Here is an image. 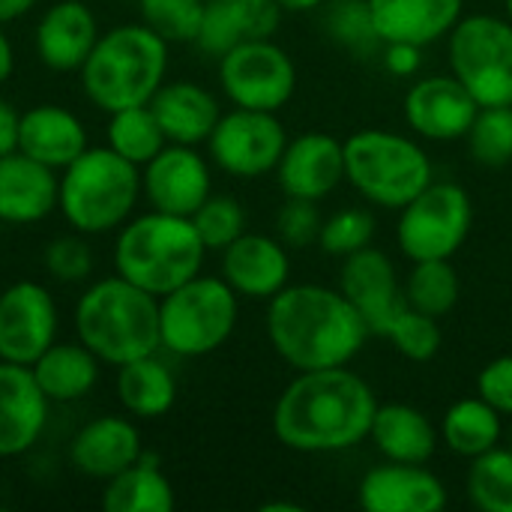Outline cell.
<instances>
[{"mask_svg":"<svg viewBox=\"0 0 512 512\" xmlns=\"http://www.w3.org/2000/svg\"><path fill=\"white\" fill-rule=\"evenodd\" d=\"M375 390L348 366L297 372L273 408V432L294 453H342L369 438Z\"/></svg>","mask_w":512,"mask_h":512,"instance_id":"6da1fadb","label":"cell"},{"mask_svg":"<svg viewBox=\"0 0 512 512\" xmlns=\"http://www.w3.org/2000/svg\"><path fill=\"white\" fill-rule=\"evenodd\" d=\"M267 336L291 369L312 372L348 366L363 351L369 327L342 291L285 285L270 297Z\"/></svg>","mask_w":512,"mask_h":512,"instance_id":"7a4b0ae2","label":"cell"},{"mask_svg":"<svg viewBox=\"0 0 512 512\" xmlns=\"http://www.w3.org/2000/svg\"><path fill=\"white\" fill-rule=\"evenodd\" d=\"M165 72L168 42L144 21H129L99 33L90 57L78 69V81L90 105L114 114L120 108L147 105L165 84Z\"/></svg>","mask_w":512,"mask_h":512,"instance_id":"3957f363","label":"cell"},{"mask_svg":"<svg viewBox=\"0 0 512 512\" xmlns=\"http://www.w3.org/2000/svg\"><path fill=\"white\" fill-rule=\"evenodd\" d=\"M75 339L84 342L105 366L162 351L159 297L132 285L120 273L96 279L75 303Z\"/></svg>","mask_w":512,"mask_h":512,"instance_id":"277c9868","label":"cell"},{"mask_svg":"<svg viewBox=\"0 0 512 512\" xmlns=\"http://www.w3.org/2000/svg\"><path fill=\"white\" fill-rule=\"evenodd\" d=\"M207 246L189 216L147 210L126 219L114 240V270L132 285L165 297L204 267Z\"/></svg>","mask_w":512,"mask_h":512,"instance_id":"5b68a950","label":"cell"},{"mask_svg":"<svg viewBox=\"0 0 512 512\" xmlns=\"http://www.w3.org/2000/svg\"><path fill=\"white\" fill-rule=\"evenodd\" d=\"M141 195L138 165L117 156L108 144L87 147L60 171L57 210L72 231L102 237L132 219Z\"/></svg>","mask_w":512,"mask_h":512,"instance_id":"8992f818","label":"cell"},{"mask_svg":"<svg viewBox=\"0 0 512 512\" xmlns=\"http://www.w3.org/2000/svg\"><path fill=\"white\" fill-rule=\"evenodd\" d=\"M345 180L366 201L402 210L432 183V159L408 135L363 129L345 141Z\"/></svg>","mask_w":512,"mask_h":512,"instance_id":"52a82bcc","label":"cell"},{"mask_svg":"<svg viewBox=\"0 0 512 512\" xmlns=\"http://www.w3.org/2000/svg\"><path fill=\"white\" fill-rule=\"evenodd\" d=\"M240 318V297L222 276H192L159 297L162 351L195 360L219 351Z\"/></svg>","mask_w":512,"mask_h":512,"instance_id":"ba28073f","label":"cell"},{"mask_svg":"<svg viewBox=\"0 0 512 512\" xmlns=\"http://www.w3.org/2000/svg\"><path fill=\"white\" fill-rule=\"evenodd\" d=\"M450 69L480 108L512 105V21L465 15L450 30Z\"/></svg>","mask_w":512,"mask_h":512,"instance_id":"9c48e42d","label":"cell"},{"mask_svg":"<svg viewBox=\"0 0 512 512\" xmlns=\"http://www.w3.org/2000/svg\"><path fill=\"white\" fill-rule=\"evenodd\" d=\"M471 222L474 207L465 186L453 180H432L414 201L399 210L396 240L411 261L453 258L468 240Z\"/></svg>","mask_w":512,"mask_h":512,"instance_id":"30bf717a","label":"cell"},{"mask_svg":"<svg viewBox=\"0 0 512 512\" xmlns=\"http://www.w3.org/2000/svg\"><path fill=\"white\" fill-rule=\"evenodd\" d=\"M219 84L231 105L276 114L297 90V66L273 39H249L219 57Z\"/></svg>","mask_w":512,"mask_h":512,"instance_id":"8fae6325","label":"cell"},{"mask_svg":"<svg viewBox=\"0 0 512 512\" xmlns=\"http://www.w3.org/2000/svg\"><path fill=\"white\" fill-rule=\"evenodd\" d=\"M288 147V135L282 120L273 111L237 108L222 114L216 129L207 138V153L231 177L255 180L276 171L282 153Z\"/></svg>","mask_w":512,"mask_h":512,"instance_id":"7c38bea8","label":"cell"},{"mask_svg":"<svg viewBox=\"0 0 512 512\" xmlns=\"http://www.w3.org/2000/svg\"><path fill=\"white\" fill-rule=\"evenodd\" d=\"M60 330L54 294L36 279H18L0 291V360L33 366Z\"/></svg>","mask_w":512,"mask_h":512,"instance_id":"4fadbf2b","label":"cell"},{"mask_svg":"<svg viewBox=\"0 0 512 512\" xmlns=\"http://www.w3.org/2000/svg\"><path fill=\"white\" fill-rule=\"evenodd\" d=\"M141 192L153 210L192 216L213 195L210 162L192 144H165L141 168Z\"/></svg>","mask_w":512,"mask_h":512,"instance_id":"5bb4252c","label":"cell"},{"mask_svg":"<svg viewBox=\"0 0 512 512\" xmlns=\"http://www.w3.org/2000/svg\"><path fill=\"white\" fill-rule=\"evenodd\" d=\"M339 291L348 297V303L360 312L369 333L375 336H387L396 315L408 306L390 255L372 246L342 258Z\"/></svg>","mask_w":512,"mask_h":512,"instance_id":"9a60e30c","label":"cell"},{"mask_svg":"<svg viewBox=\"0 0 512 512\" xmlns=\"http://www.w3.org/2000/svg\"><path fill=\"white\" fill-rule=\"evenodd\" d=\"M477 111V99L456 75H429L405 93V120L429 141L465 138Z\"/></svg>","mask_w":512,"mask_h":512,"instance_id":"2e32d148","label":"cell"},{"mask_svg":"<svg viewBox=\"0 0 512 512\" xmlns=\"http://www.w3.org/2000/svg\"><path fill=\"white\" fill-rule=\"evenodd\" d=\"M99 21L84 0L51 3L33 27V51L51 72H78L99 39Z\"/></svg>","mask_w":512,"mask_h":512,"instance_id":"e0dca14e","label":"cell"},{"mask_svg":"<svg viewBox=\"0 0 512 512\" xmlns=\"http://www.w3.org/2000/svg\"><path fill=\"white\" fill-rule=\"evenodd\" d=\"M51 402L39 390L30 366L0 360V459L30 453L45 426Z\"/></svg>","mask_w":512,"mask_h":512,"instance_id":"ac0fdd59","label":"cell"},{"mask_svg":"<svg viewBox=\"0 0 512 512\" xmlns=\"http://www.w3.org/2000/svg\"><path fill=\"white\" fill-rule=\"evenodd\" d=\"M276 177L288 198L321 201L345 180V144L327 132L297 135L288 141Z\"/></svg>","mask_w":512,"mask_h":512,"instance_id":"d6986e66","label":"cell"},{"mask_svg":"<svg viewBox=\"0 0 512 512\" xmlns=\"http://www.w3.org/2000/svg\"><path fill=\"white\" fill-rule=\"evenodd\" d=\"M144 453V441L138 426L129 417L102 414L84 423L69 441V462L81 477L111 480L129 465H135Z\"/></svg>","mask_w":512,"mask_h":512,"instance_id":"ffe728a7","label":"cell"},{"mask_svg":"<svg viewBox=\"0 0 512 512\" xmlns=\"http://www.w3.org/2000/svg\"><path fill=\"white\" fill-rule=\"evenodd\" d=\"M357 501L369 512H441L447 486L423 465L387 462L360 480Z\"/></svg>","mask_w":512,"mask_h":512,"instance_id":"44dd1931","label":"cell"},{"mask_svg":"<svg viewBox=\"0 0 512 512\" xmlns=\"http://www.w3.org/2000/svg\"><path fill=\"white\" fill-rule=\"evenodd\" d=\"M291 276L288 246L267 234H240L222 249V279L237 291V297L270 300Z\"/></svg>","mask_w":512,"mask_h":512,"instance_id":"7402d4cb","label":"cell"},{"mask_svg":"<svg viewBox=\"0 0 512 512\" xmlns=\"http://www.w3.org/2000/svg\"><path fill=\"white\" fill-rule=\"evenodd\" d=\"M60 171L15 150L0 156V222L36 225L57 210Z\"/></svg>","mask_w":512,"mask_h":512,"instance_id":"603a6c76","label":"cell"},{"mask_svg":"<svg viewBox=\"0 0 512 512\" xmlns=\"http://www.w3.org/2000/svg\"><path fill=\"white\" fill-rule=\"evenodd\" d=\"M87 147H90L87 126L81 123V117L75 111L54 105V102H39V105L21 111L18 150L27 153L30 159H36L54 171H63Z\"/></svg>","mask_w":512,"mask_h":512,"instance_id":"cb8c5ba5","label":"cell"},{"mask_svg":"<svg viewBox=\"0 0 512 512\" xmlns=\"http://www.w3.org/2000/svg\"><path fill=\"white\" fill-rule=\"evenodd\" d=\"M279 21H282V9L276 0H210L204 6L195 45L219 60L225 51L237 48L240 42L273 39Z\"/></svg>","mask_w":512,"mask_h":512,"instance_id":"d4e9b609","label":"cell"},{"mask_svg":"<svg viewBox=\"0 0 512 512\" xmlns=\"http://www.w3.org/2000/svg\"><path fill=\"white\" fill-rule=\"evenodd\" d=\"M147 105L153 108L168 144H207L222 117L219 99L207 87L186 78L165 81Z\"/></svg>","mask_w":512,"mask_h":512,"instance_id":"484cf974","label":"cell"},{"mask_svg":"<svg viewBox=\"0 0 512 512\" xmlns=\"http://www.w3.org/2000/svg\"><path fill=\"white\" fill-rule=\"evenodd\" d=\"M381 42L432 45L450 36L465 0H366Z\"/></svg>","mask_w":512,"mask_h":512,"instance_id":"4316f807","label":"cell"},{"mask_svg":"<svg viewBox=\"0 0 512 512\" xmlns=\"http://www.w3.org/2000/svg\"><path fill=\"white\" fill-rule=\"evenodd\" d=\"M369 438L375 441V447L387 462L426 465L438 450L435 423L420 408L405 402L378 405Z\"/></svg>","mask_w":512,"mask_h":512,"instance_id":"83f0119b","label":"cell"},{"mask_svg":"<svg viewBox=\"0 0 512 512\" xmlns=\"http://www.w3.org/2000/svg\"><path fill=\"white\" fill-rule=\"evenodd\" d=\"M39 390L48 402H78L93 393L99 384L102 360L78 339L72 342H54L33 366H30Z\"/></svg>","mask_w":512,"mask_h":512,"instance_id":"f1b7e54d","label":"cell"},{"mask_svg":"<svg viewBox=\"0 0 512 512\" xmlns=\"http://www.w3.org/2000/svg\"><path fill=\"white\" fill-rule=\"evenodd\" d=\"M117 402L135 420L165 417L177 402V378L171 366L156 354L117 366Z\"/></svg>","mask_w":512,"mask_h":512,"instance_id":"f546056e","label":"cell"},{"mask_svg":"<svg viewBox=\"0 0 512 512\" xmlns=\"http://www.w3.org/2000/svg\"><path fill=\"white\" fill-rule=\"evenodd\" d=\"M177 504L174 486L159 468L153 453H141L135 465L105 480L102 510L105 512H171Z\"/></svg>","mask_w":512,"mask_h":512,"instance_id":"4dcf8cb0","label":"cell"},{"mask_svg":"<svg viewBox=\"0 0 512 512\" xmlns=\"http://www.w3.org/2000/svg\"><path fill=\"white\" fill-rule=\"evenodd\" d=\"M441 438L444 444L462 456V459H477L498 447L501 441V414L480 396L459 399L456 405L447 408L441 420Z\"/></svg>","mask_w":512,"mask_h":512,"instance_id":"1f68e13d","label":"cell"},{"mask_svg":"<svg viewBox=\"0 0 512 512\" xmlns=\"http://www.w3.org/2000/svg\"><path fill=\"white\" fill-rule=\"evenodd\" d=\"M105 144L126 162L144 168L168 144V138L150 105H132V108H120L108 114Z\"/></svg>","mask_w":512,"mask_h":512,"instance_id":"d6a6232c","label":"cell"},{"mask_svg":"<svg viewBox=\"0 0 512 512\" xmlns=\"http://www.w3.org/2000/svg\"><path fill=\"white\" fill-rule=\"evenodd\" d=\"M459 291V273L450 264V258L414 261L405 282V303L417 312L444 318L459 303Z\"/></svg>","mask_w":512,"mask_h":512,"instance_id":"836d02e7","label":"cell"},{"mask_svg":"<svg viewBox=\"0 0 512 512\" xmlns=\"http://www.w3.org/2000/svg\"><path fill=\"white\" fill-rule=\"evenodd\" d=\"M468 498L483 512H512V450L492 447L471 459Z\"/></svg>","mask_w":512,"mask_h":512,"instance_id":"e575fe53","label":"cell"},{"mask_svg":"<svg viewBox=\"0 0 512 512\" xmlns=\"http://www.w3.org/2000/svg\"><path fill=\"white\" fill-rule=\"evenodd\" d=\"M465 138L474 162L486 168H504L512 162V105L480 108Z\"/></svg>","mask_w":512,"mask_h":512,"instance_id":"d590c367","label":"cell"},{"mask_svg":"<svg viewBox=\"0 0 512 512\" xmlns=\"http://www.w3.org/2000/svg\"><path fill=\"white\" fill-rule=\"evenodd\" d=\"M141 21L168 45L195 42L204 18V0H138Z\"/></svg>","mask_w":512,"mask_h":512,"instance_id":"8d00e7d4","label":"cell"},{"mask_svg":"<svg viewBox=\"0 0 512 512\" xmlns=\"http://www.w3.org/2000/svg\"><path fill=\"white\" fill-rule=\"evenodd\" d=\"M387 339L396 345V351L411 360V363H429L438 357L441 351V342H444V333H441V324L435 315H426V312H417L411 306H405L396 321L390 324L387 330Z\"/></svg>","mask_w":512,"mask_h":512,"instance_id":"74e56055","label":"cell"},{"mask_svg":"<svg viewBox=\"0 0 512 512\" xmlns=\"http://www.w3.org/2000/svg\"><path fill=\"white\" fill-rule=\"evenodd\" d=\"M192 225L207 249H225L246 234V213L231 195H210L192 216Z\"/></svg>","mask_w":512,"mask_h":512,"instance_id":"f35d334b","label":"cell"},{"mask_svg":"<svg viewBox=\"0 0 512 512\" xmlns=\"http://www.w3.org/2000/svg\"><path fill=\"white\" fill-rule=\"evenodd\" d=\"M375 237V216L360 207H348L333 213L327 222H321L318 243L333 258H348L360 249H366Z\"/></svg>","mask_w":512,"mask_h":512,"instance_id":"ab89813d","label":"cell"},{"mask_svg":"<svg viewBox=\"0 0 512 512\" xmlns=\"http://www.w3.org/2000/svg\"><path fill=\"white\" fill-rule=\"evenodd\" d=\"M42 264L48 270L51 279L63 282V285H78V282H87L90 273H93V246L87 243V234H60L54 237L45 252H42Z\"/></svg>","mask_w":512,"mask_h":512,"instance_id":"60d3db41","label":"cell"},{"mask_svg":"<svg viewBox=\"0 0 512 512\" xmlns=\"http://www.w3.org/2000/svg\"><path fill=\"white\" fill-rule=\"evenodd\" d=\"M327 27L333 33L336 42L354 48V51H372L375 45H384L375 24H372V12L366 0H339L330 9Z\"/></svg>","mask_w":512,"mask_h":512,"instance_id":"b9f144b4","label":"cell"},{"mask_svg":"<svg viewBox=\"0 0 512 512\" xmlns=\"http://www.w3.org/2000/svg\"><path fill=\"white\" fill-rule=\"evenodd\" d=\"M276 234L288 249H306L321 234V216L315 210V201L288 198L276 216Z\"/></svg>","mask_w":512,"mask_h":512,"instance_id":"7bdbcfd3","label":"cell"},{"mask_svg":"<svg viewBox=\"0 0 512 512\" xmlns=\"http://www.w3.org/2000/svg\"><path fill=\"white\" fill-rule=\"evenodd\" d=\"M477 396L486 399L501 417H512V354L498 357L480 369Z\"/></svg>","mask_w":512,"mask_h":512,"instance_id":"ee69618b","label":"cell"},{"mask_svg":"<svg viewBox=\"0 0 512 512\" xmlns=\"http://www.w3.org/2000/svg\"><path fill=\"white\" fill-rule=\"evenodd\" d=\"M384 66L393 75H411L420 66V45L414 42H384Z\"/></svg>","mask_w":512,"mask_h":512,"instance_id":"f6af8a7d","label":"cell"},{"mask_svg":"<svg viewBox=\"0 0 512 512\" xmlns=\"http://www.w3.org/2000/svg\"><path fill=\"white\" fill-rule=\"evenodd\" d=\"M18 123H21V114L15 111L9 99L0 96V156L18 150Z\"/></svg>","mask_w":512,"mask_h":512,"instance_id":"bcb514c9","label":"cell"},{"mask_svg":"<svg viewBox=\"0 0 512 512\" xmlns=\"http://www.w3.org/2000/svg\"><path fill=\"white\" fill-rule=\"evenodd\" d=\"M12 72H15V45L0 24V87L12 78Z\"/></svg>","mask_w":512,"mask_h":512,"instance_id":"7dc6e473","label":"cell"},{"mask_svg":"<svg viewBox=\"0 0 512 512\" xmlns=\"http://www.w3.org/2000/svg\"><path fill=\"white\" fill-rule=\"evenodd\" d=\"M36 3L39 0H0V24L24 18L30 9H36Z\"/></svg>","mask_w":512,"mask_h":512,"instance_id":"c3c4849f","label":"cell"},{"mask_svg":"<svg viewBox=\"0 0 512 512\" xmlns=\"http://www.w3.org/2000/svg\"><path fill=\"white\" fill-rule=\"evenodd\" d=\"M282 12H309L315 6H321V0H276Z\"/></svg>","mask_w":512,"mask_h":512,"instance_id":"681fc988","label":"cell"},{"mask_svg":"<svg viewBox=\"0 0 512 512\" xmlns=\"http://www.w3.org/2000/svg\"><path fill=\"white\" fill-rule=\"evenodd\" d=\"M261 512H300L297 504H282V501H273V504H264Z\"/></svg>","mask_w":512,"mask_h":512,"instance_id":"f907efd6","label":"cell"},{"mask_svg":"<svg viewBox=\"0 0 512 512\" xmlns=\"http://www.w3.org/2000/svg\"><path fill=\"white\" fill-rule=\"evenodd\" d=\"M504 3H507V18L512 21V0H504Z\"/></svg>","mask_w":512,"mask_h":512,"instance_id":"816d5d0a","label":"cell"},{"mask_svg":"<svg viewBox=\"0 0 512 512\" xmlns=\"http://www.w3.org/2000/svg\"><path fill=\"white\" fill-rule=\"evenodd\" d=\"M204 3H210V0H204Z\"/></svg>","mask_w":512,"mask_h":512,"instance_id":"f5cc1de1","label":"cell"},{"mask_svg":"<svg viewBox=\"0 0 512 512\" xmlns=\"http://www.w3.org/2000/svg\"><path fill=\"white\" fill-rule=\"evenodd\" d=\"M0 225H3V222H0Z\"/></svg>","mask_w":512,"mask_h":512,"instance_id":"db71d44e","label":"cell"}]
</instances>
